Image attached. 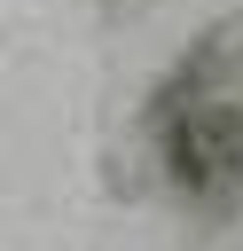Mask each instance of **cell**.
Wrapping results in <instances>:
<instances>
[{"mask_svg": "<svg viewBox=\"0 0 243 251\" xmlns=\"http://www.w3.org/2000/svg\"><path fill=\"white\" fill-rule=\"evenodd\" d=\"M243 31L227 39H204L172 86L149 102V141H157V165H165V188L188 204V212H235L243 204Z\"/></svg>", "mask_w": 243, "mask_h": 251, "instance_id": "6da1fadb", "label": "cell"}]
</instances>
